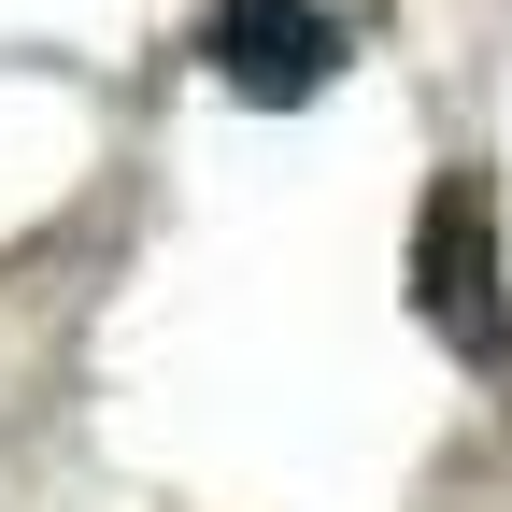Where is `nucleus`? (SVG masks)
<instances>
[{
  "instance_id": "obj_2",
  "label": "nucleus",
  "mask_w": 512,
  "mask_h": 512,
  "mask_svg": "<svg viewBox=\"0 0 512 512\" xmlns=\"http://www.w3.org/2000/svg\"><path fill=\"white\" fill-rule=\"evenodd\" d=\"M200 57H214L242 100H271V114H285V100H313V86L342 72V15H328V0H214Z\"/></svg>"
},
{
  "instance_id": "obj_1",
  "label": "nucleus",
  "mask_w": 512,
  "mask_h": 512,
  "mask_svg": "<svg viewBox=\"0 0 512 512\" xmlns=\"http://www.w3.org/2000/svg\"><path fill=\"white\" fill-rule=\"evenodd\" d=\"M413 313L456 356H512V299H498V185L484 171H441L427 200H413Z\"/></svg>"
}]
</instances>
